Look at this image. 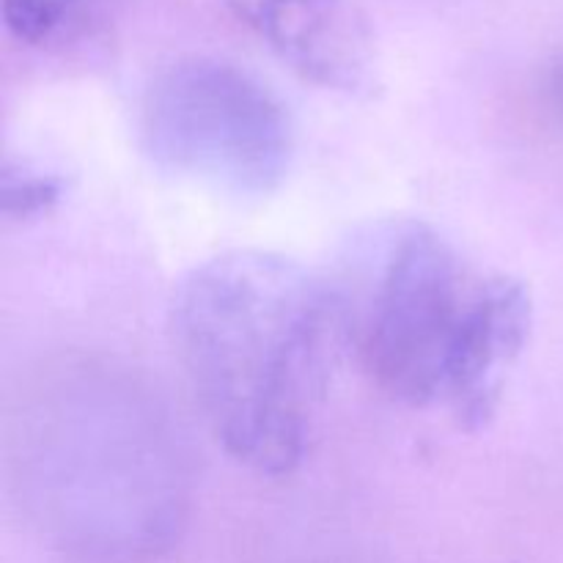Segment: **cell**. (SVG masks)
Segmentation results:
<instances>
[{"mask_svg": "<svg viewBox=\"0 0 563 563\" xmlns=\"http://www.w3.org/2000/svg\"><path fill=\"white\" fill-rule=\"evenodd\" d=\"M170 333L225 454L262 476L297 471L346 346L335 291L278 253H220L179 280Z\"/></svg>", "mask_w": 563, "mask_h": 563, "instance_id": "cell-1", "label": "cell"}, {"mask_svg": "<svg viewBox=\"0 0 563 563\" xmlns=\"http://www.w3.org/2000/svg\"><path fill=\"white\" fill-rule=\"evenodd\" d=\"M333 291L344 344L383 394L443 407L465 432L493 421L531 339L522 280L478 275L434 225L394 218L361 236Z\"/></svg>", "mask_w": 563, "mask_h": 563, "instance_id": "cell-2", "label": "cell"}, {"mask_svg": "<svg viewBox=\"0 0 563 563\" xmlns=\"http://www.w3.org/2000/svg\"><path fill=\"white\" fill-rule=\"evenodd\" d=\"M141 137L159 168L231 196L278 190L295 157L284 102L251 71L203 55L174 60L152 77Z\"/></svg>", "mask_w": 563, "mask_h": 563, "instance_id": "cell-3", "label": "cell"}, {"mask_svg": "<svg viewBox=\"0 0 563 563\" xmlns=\"http://www.w3.org/2000/svg\"><path fill=\"white\" fill-rule=\"evenodd\" d=\"M231 14L291 71L324 91L372 97L379 55L355 0H225Z\"/></svg>", "mask_w": 563, "mask_h": 563, "instance_id": "cell-4", "label": "cell"}, {"mask_svg": "<svg viewBox=\"0 0 563 563\" xmlns=\"http://www.w3.org/2000/svg\"><path fill=\"white\" fill-rule=\"evenodd\" d=\"M121 0H0L5 33L22 47L55 49L91 36Z\"/></svg>", "mask_w": 563, "mask_h": 563, "instance_id": "cell-5", "label": "cell"}, {"mask_svg": "<svg viewBox=\"0 0 563 563\" xmlns=\"http://www.w3.org/2000/svg\"><path fill=\"white\" fill-rule=\"evenodd\" d=\"M66 196V179L55 170L5 159L0 168V214L14 223L44 218Z\"/></svg>", "mask_w": 563, "mask_h": 563, "instance_id": "cell-6", "label": "cell"}, {"mask_svg": "<svg viewBox=\"0 0 563 563\" xmlns=\"http://www.w3.org/2000/svg\"><path fill=\"white\" fill-rule=\"evenodd\" d=\"M550 93H553V102L559 104V110L563 113V58L555 64L553 75H550Z\"/></svg>", "mask_w": 563, "mask_h": 563, "instance_id": "cell-7", "label": "cell"}]
</instances>
